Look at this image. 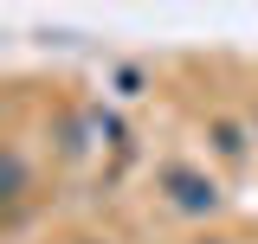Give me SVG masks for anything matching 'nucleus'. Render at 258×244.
I'll return each instance as SVG.
<instances>
[{
  "instance_id": "nucleus-3",
  "label": "nucleus",
  "mask_w": 258,
  "mask_h": 244,
  "mask_svg": "<svg viewBox=\"0 0 258 244\" xmlns=\"http://www.w3.org/2000/svg\"><path fill=\"white\" fill-rule=\"evenodd\" d=\"M213 135H220V148H226V154H239V148H245V142H239V129H232V122H213Z\"/></svg>"
},
{
  "instance_id": "nucleus-1",
  "label": "nucleus",
  "mask_w": 258,
  "mask_h": 244,
  "mask_svg": "<svg viewBox=\"0 0 258 244\" xmlns=\"http://www.w3.org/2000/svg\"><path fill=\"white\" fill-rule=\"evenodd\" d=\"M161 186L174 193V206H181V212H213V206H220V186L200 180L194 167H168V174H161Z\"/></svg>"
},
{
  "instance_id": "nucleus-2",
  "label": "nucleus",
  "mask_w": 258,
  "mask_h": 244,
  "mask_svg": "<svg viewBox=\"0 0 258 244\" xmlns=\"http://www.w3.org/2000/svg\"><path fill=\"white\" fill-rule=\"evenodd\" d=\"M0 199H7V212H13V206L26 199V161H20L13 148H7V193H0Z\"/></svg>"
},
{
  "instance_id": "nucleus-4",
  "label": "nucleus",
  "mask_w": 258,
  "mask_h": 244,
  "mask_svg": "<svg viewBox=\"0 0 258 244\" xmlns=\"http://www.w3.org/2000/svg\"><path fill=\"white\" fill-rule=\"evenodd\" d=\"M213 244H226V238H213Z\"/></svg>"
},
{
  "instance_id": "nucleus-5",
  "label": "nucleus",
  "mask_w": 258,
  "mask_h": 244,
  "mask_svg": "<svg viewBox=\"0 0 258 244\" xmlns=\"http://www.w3.org/2000/svg\"><path fill=\"white\" fill-rule=\"evenodd\" d=\"M252 129H258V122H252Z\"/></svg>"
}]
</instances>
